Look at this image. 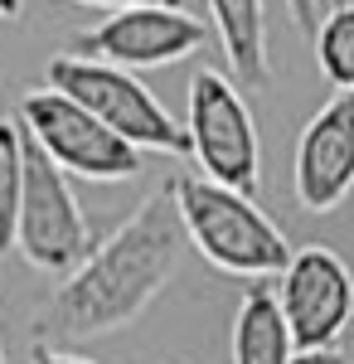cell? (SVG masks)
<instances>
[{
    "label": "cell",
    "instance_id": "1",
    "mask_svg": "<svg viewBox=\"0 0 354 364\" xmlns=\"http://www.w3.org/2000/svg\"><path fill=\"white\" fill-rule=\"evenodd\" d=\"M185 252V233L175 219L170 185L151 190L136 209L112 228L102 243H92L73 272H63L54 291L34 311L39 345H78V340L112 336L141 321V311L165 291Z\"/></svg>",
    "mask_w": 354,
    "mask_h": 364
},
{
    "label": "cell",
    "instance_id": "2",
    "mask_svg": "<svg viewBox=\"0 0 354 364\" xmlns=\"http://www.w3.org/2000/svg\"><path fill=\"white\" fill-rule=\"evenodd\" d=\"M170 199H175V219L180 233L194 252H204V262H214L228 277L262 282L277 277L291 257L286 233L257 209L252 195L223 190L204 175H175L170 180Z\"/></svg>",
    "mask_w": 354,
    "mask_h": 364
},
{
    "label": "cell",
    "instance_id": "3",
    "mask_svg": "<svg viewBox=\"0 0 354 364\" xmlns=\"http://www.w3.org/2000/svg\"><path fill=\"white\" fill-rule=\"evenodd\" d=\"M44 87L63 92L68 102H78L82 112H92L107 132L136 146V151H161V156H190L185 127L170 117L161 97L141 83L136 73L102 63V58H78V54H54L44 68Z\"/></svg>",
    "mask_w": 354,
    "mask_h": 364
},
{
    "label": "cell",
    "instance_id": "4",
    "mask_svg": "<svg viewBox=\"0 0 354 364\" xmlns=\"http://www.w3.org/2000/svg\"><path fill=\"white\" fill-rule=\"evenodd\" d=\"M185 141H190V156L204 170V180L257 199V185H262L257 122H252V107L238 92V83L223 78L218 68H199L190 78Z\"/></svg>",
    "mask_w": 354,
    "mask_h": 364
},
{
    "label": "cell",
    "instance_id": "5",
    "mask_svg": "<svg viewBox=\"0 0 354 364\" xmlns=\"http://www.w3.org/2000/svg\"><path fill=\"white\" fill-rule=\"evenodd\" d=\"M20 127V122H15ZM25 146V190H20V219H15V248L39 272H73L92 248V224L82 214L68 175L20 132Z\"/></svg>",
    "mask_w": 354,
    "mask_h": 364
},
{
    "label": "cell",
    "instance_id": "6",
    "mask_svg": "<svg viewBox=\"0 0 354 364\" xmlns=\"http://www.w3.org/2000/svg\"><path fill=\"white\" fill-rule=\"evenodd\" d=\"M20 132H25L63 175L78 180H132L141 175V151L107 132L92 112H82L78 102H68L54 87H29L20 97Z\"/></svg>",
    "mask_w": 354,
    "mask_h": 364
},
{
    "label": "cell",
    "instance_id": "7",
    "mask_svg": "<svg viewBox=\"0 0 354 364\" xmlns=\"http://www.w3.org/2000/svg\"><path fill=\"white\" fill-rule=\"evenodd\" d=\"M277 277H281L277 306L286 316L296 350H326L345 336L354 316V272L335 248H326V243L291 248L286 267Z\"/></svg>",
    "mask_w": 354,
    "mask_h": 364
},
{
    "label": "cell",
    "instance_id": "8",
    "mask_svg": "<svg viewBox=\"0 0 354 364\" xmlns=\"http://www.w3.org/2000/svg\"><path fill=\"white\" fill-rule=\"evenodd\" d=\"M199 44H204V25L185 5H132V10H112L102 25L82 29L68 54L102 58V63L136 73V68L180 63Z\"/></svg>",
    "mask_w": 354,
    "mask_h": 364
},
{
    "label": "cell",
    "instance_id": "9",
    "mask_svg": "<svg viewBox=\"0 0 354 364\" xmlns=\"http://www.w3.org/2000/svg\"><path fill=\"white\" fill-rule=\"evenodd\" d=\"M291 190L311 214L340 209L354 190V92H335L306 122L291 161Z\"/></svg>",
    "mask_w": 354,
    "mask_h": 364
},
{
    "label": "cell",
    "instance_id": "10",
    "mask_svg": "<svg viewBox=\"0 0 354 364\" xmlns=\"http://www.w3.org/2000/svg\"><path fill=\"white\" fill-rule=\"evenodd\" d=\"M214 15L218 44L238 78V92H267L272 87V58H267V0H204Z\"/></svg>",
    "mask_w": 354,
    "mask_h": 364
},
{
    "label": "cell",
    "instance_id": "11",
    "mask_svg": "<svg viewBox=\"0 0 354 364\" xmlns=\"http://www.w3.org/2000/svg\"><path fill=\"white\" fill-rule=\"evenodd\" d=\"M296 340L267 282H252L233 316V364H291Z\"/></svg>",
    "mask_w": 354,
    "mask_h": 364
},
{
    "label": "cell",
    "instance_id": "12",
    "mask_svg": "<svg viewBox=\"0 0 354 364\" xmlns=\"http://www.w3.org/2000/svg\"><path fill=\"white\" fill-rule=\"evenodd\" d=\"M311 44H316V63H321L326 83L335 92H354V0L330 5L316 20Z\"/></svg>",
    "mask_w": 354,
    "mask_h": 364
},
{
    "label": "cell",
    "instance_id": "13",
    "mask_svg": "<svg viewBox=\"0 0 354 364\" xmlns=\"http://www.w3.org/2000/svg\"><path fill=\"white\" fill-rule=\"evenodd\" d=\"M20 190H25V146H20V127H15V122H0V252L15 248Z\"/></svg>",
    "mask_w": 354,
    "mask_h": 364
},
{
    "label": "cell",
    "instance_id": "14",
    "mask_svg": "<svg viewBox=\"0 0 354 364\" xmlns=\"http://www.w3.org/2000/svg\"><path fill=\"white\" fill-rule=\"evenodd\" d=\"M29 364H97L87 360V355H73V350H63V345H29Z\"/></svg>",
    "mask_w": 354,
    "mask_h": 364
},
{
    "label": "cell",
    "instance_id": "15",
    "mask_svg": "<svg viewBox=\"0 0 354 364\" xmlns=\"http://www.w3.org/2000/svg\"><path fill=\"white\" fill-rule=\"evenodd\" d=\"M286 5V15H291V25L301 34H316V20H321V10H316V0H281Z\"/></svg>",
    "mask_w": 354,
    "mask_h": 364
},
{
    "label": "cell",
    "instance_id": "16",
    "mask_svg": "<svg viewBox=\"0 0 354 364\" xmlns=\"http://www.w3.org/2000/svg\"><path fill=\"white\" fill-rule=\"evenodd\" d=\"M291 364H354L345 350H335V345H326V350H296L291 355Z\"/></svg>",
    "mask_w": 354,
    "mask_h": 364
},
{
    "label": "cell",
    "instance_id": "17",
    "mask_svg": "<svg viewBox=\"0 0 354 364\" xmlns=\"http://www.w3.org/2000/svg\"><path fill=\"white\" fill-rule=\"evenodd\" d=\"M78 5H97V10H132V5H185V0H78Z\"/></svg>",
    "mask_w": 354,
    "mask_h": 364
},
{
    "label": "cell",
    "instance_id": "18",
    "mask_svg": "<svg viewBox=\"0 0 354 364\" xmlns=\"http://www.w3.org/2000/svg\"><path fill=\"white\" fill-rule=\"evenodd\" d=\"M25 15V0H0V20H20Z\"/></svg>",
    "mask_w": 354,
    "mask_h": 364
},
{
    "label": "cell",
    "instance_id": "19",
    "mask_svg": "<svg viewBox=\"0 0 354 364\" xmlns=\"http://www.w3.org/2000/svg\"><path fill=\"white\" fill-rule=\"evenodd\" d=\"M0 364H5V340H0Z\"/></svg>",
    "mask_w": 354,
    "mask_h": 364
}]
</instances>
